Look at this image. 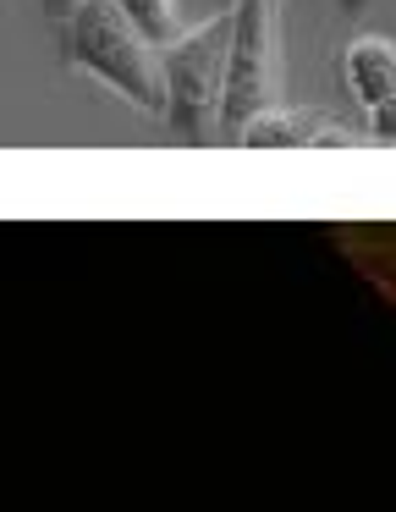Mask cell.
<instances>
[{
    "label": "cell",
    "mask_w": 396,
    "mask_h": 512,
    "mask_svg": "<svg viewBox=\"0 0 396 512\" xmlns=\"http://www.w3.org/2000/svg\"><path fill=\"white\" fill-rule=\"evenodd\" d=\"M237 144H248V149H347L358 138H352V127L330 122L319 111H264L237 133Z\"/></svg>",
    "instance_id": "cell-5"
},
{
    "label": "cell",
    "mask_w": 396,
    "mask_h": 512,
    "mask_svg": "<svg viewBox=\"0 0 396 512\" xmlns=\"http://www.w3.org/2000/svg\"><path fill=\"white\" fill-rule=\"evenodd\" d=\"M44 6H50V12H55V17H72V12H77V6H88V0H44Z\"/></svg>",
    "instance_id": "cell-8"
},
{
    "label": "cell",
    "mask_w": 396,
    "mask_h": 512,
    "mask_svg": "<svg viewBox=\"0 0 396 512\" xmlns=\"http://www.w3.org/2000/svg\"><path fill=\"white\" fill-rule=\"evenodd\" d=\"M121 6H127V17H132V23H138L160 50H171L176 39L187 34L182 17H176V0H121Z\"/></svg>",
    "instance_id": "cell-7"
},
{
    "label": "cell",
    "mask_w": 396,
    "mask_h": 512,
    "mask_svg": "<svg viewBox=\"0 0 396 512\" xmlns=\"http://www.w3.org/2000/svg\"><path fill=\"white\" fill-rule=\"evenodd\" d=\"M330 243L336 254L380 292L396 309V221H358V226H330Z\"/></svg>",
    "instance_id": "cell-6"
},
{
    "label": "cell",
    "mask_w": 396,
    "mask_h": 512,
    "mask_svg": "<svg viewBox=\"0 0 396 512\" xmlns=\"http://www.w3.org/2000/svg\"><path fill=\"white\" fill-rule=\"evenodd\" d=\"M237 28H231V78H226V138L253 116L275 111L281 94V12L275 0H237Z\"/></svg>",
    "instance_id": "cell-3"
},
{
    "label": "cell",
    "mask_w": 396,
    "mask_h": 512,
    "mask_svg": "<svg viewBox=\"0 0 396 512\" xmlns=\"http://www.w3.org/2000/svg\"><path fill=\"white\" fill-rule=\"evenodd\" d=\"M66 67L110 83L127 105L165 116V50L127 17L121 0H88L61 23Z\"/></svg>",
    "instance_id": "cell-1"
},
{
    "label": "cell",
    "mask_w": 396,
    "mask_h": 512,
    "mask_svg": "<svg viewBox=\"0 0 396 512\" xmlns=\"http://www.w3.org/2000/svg\"><path fill=\"white\" fill-rule=\"evenodd\" d=\"M341 78L358 94L363 122L374 144H396V45L380 34H363L341 56Z\"/></svg>",
    "instance_id": "cell-4"
},
{
    "label": "cell",
    "mask_w": 396,
    "mask_h": 512,
    "mask_svg": "<svg viewBox=\"0 0 396 512\" xmlns=\"http://www.w3.org/2000/svg\"><path fill=\"white\" fill-rule=\"evenodd\" d=\"M231 28H237V17H215L204 28H187L165 50V122L187 144H220V133H226Z\"/></svg>",
    "instance_id": "cell-2"
}]
</instances>
